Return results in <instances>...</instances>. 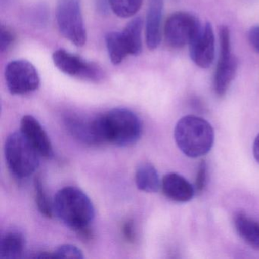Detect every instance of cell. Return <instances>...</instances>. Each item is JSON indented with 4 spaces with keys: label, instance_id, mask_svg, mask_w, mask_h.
<instances>
[{
    "label": "cell",
    "instance_id": "cell-22",
    "mask_svg": "<svg viewBox=\"0 0 259 259\" xmlns=\"http://www.w3.org/2000/svg\"><path fill=\"white\" fill-rule=\"evenodd\" d=\"M16 40L14 33L7 27L1 26L0 29V51L1 53L8 51Z\"/></svg>",
    "mask_w": 259,
    "mask_h": 259
},
{
    "label": "cell",
    "instance_id": "cell-14",
    "mask_svg": "<svg viewBox=\"0 0 259 259\" xmlns=\"http://www.w3.org/2000/svg\"><path fill=\"white\" fill-rule=\"evenodd\" d=\"M163 0H150L146 19V42L148 49H157L161 41Z\"/></svg>",
    "mask_w": 259,
    "mask_h": 259
},
{
    "label": "cell",
    "instance_id": "cell-25",
    "mask_svg": "<svg viewBox=\"0 0 259 259\" xmlns=\"http://www.w3.org/2000/svg\"><path fill=\"white\" fill-rule=\"evenodd\" d=\"M248 40L254 51L259 53V26H254L248 32Z\"/></svg>",
    "mask_w": 259,
    "mask_h": 259
},
{
    "label": "cell",
    "instance_id": "cell-8",
    "mask_svg": "<svg viewBox=\"0 0 259 259\" xmlns=\"http://www.w3.org/2000/svg\"><path fill=\"white\" fill-rule=\"evenodd\" d=\"M5 79L12 95H22L38 89L40 76L34 65L27 60H16L6 66Z\"/></svg>",
    "mask_w": 259,
    "mask_h": 259
},
{
    "label": "cell",
    "instance_id": "cell-12",
    "mask_svg": "<svg viewBox=\"0 0 259 259\" xmlns=\"http://www.w3.org/2000/svg\"><path fill=\"white\" fill-rule=\"evenodd\" d=\"M20 131L32 144L42 157L50 158L54 155L49 136L40 122L34 116L27 115L21 120Z\"/></svg>",
    "mask_w": 259,
    "mask_h": 259
},
{
    "label": "cell",
    "instance_id": "cell-3",
    "mask_svg": "<svg viewBox=\"0 0 259 259\" xmlns=\"http://www.w3.org/2000/svg\"><path fill=\"white\" fill-rule=\"evenodd\" d=\"M174 139L180 151L189 157L205 155L214 142V132L205 119L195 116L181 118L176 125Z\"/></svg>",
    "mask_w": 259,
    "mask_h": 259
},
{
    "label": "cell",
    "instance_id": "cell-19",
    "mask_svg": "<svg viewBox=\"0 0 259 259\" xmlns=\"http://www.w3.org/2000/svg\"><path fill=\"white\" fill-rule=\"evenodd\" d=\"M143 0H109V5L115 15L122 19L131 18L140 10Z\"/></svg>",
    "mask_w": 259,
    "mask_h": 259
},
{
    "label": "cell",
    "instance_id": "cell-15",
    "mask_svg": "<svg viewBox=\"0 0 259 259\" xmlns=\"http://www.w3.org/2000/svg\"><path fill=\"white\" fill-rule=\"evenodd\" d=\"M26 247V239L19 229H10L3 234L0 241V257L3 259L20 258Z\"/></svg>",
    "mask_w": 259,
    "mask_h": 259
},
{
    "label": "cell",
    "instance_id": "cell-26",
    "mask_svg": "<svg viewBox=\"0 0 259 259\" xmlns=\"http://www.w3.org/2000/svg\"><path fill=\"white\" fill-rule=\"evenodd\" d=\"M76 232L80 238L84 242H90L93 239L94 232L92 229L91 228L90 226L80 229V230H77Z\"/></svg>",
    "mask_w": 259,
    "mask_h": 259
},
{
    "label": "cell",
    "instance_id": "cell-11",
    "mask_svg": "<svg viewBox=\"0 0 259 259\" xmlns=\"http://www.w3.org/2000/svg\"><path fill=\"white\" fill-rule=\"evenodd\" d=\"M191 60L202 69L210 67L214 60L215 37L210 23L201 25L198 32L189 45Z\"/></svg>",
    "mask_w": 259,
    "mask_h": 259
},
{
    "label": "cell",
    "instance_id": "cell-20",
    "mask_svg": "<svg viewBox=\"0 0 259 259\" xmlns=\"http://www.w3.org/2000/svg\"><path fill=\"white\" fill-rule=\"evenodd\" d=\"M35 188L36 203L39 211L46 217L51 218L54 216V205H52L44 188L43 183L40 177H36L34 180Z\"/></svg>",
    "mask_w": 259,
    "mask_h": 259
},
{
    "label": "cell",
    "instance_id": "cell-27",
    "mask_svg": "<svg viewBox=\"0 0 259 259\" xmlns=\"http://www.w3.org/2000/svg\"><path fill=\"white\" fill-rule=\"evenodd\" d=\"M253 155L256 161L259 163V134L256 136L253 144Z\"/></svg>",
    "mask_w": 259,
    "mask_h": 259
},
{
    "label": "cell",
    "instance_id": "cell-17",
    "mask_svg": "<svg viewBox=\"0 0 259 259\" xmlns=\"http://www.w3.org/2000/svg\"><path fill=\"white\" fill-rule=\"evenodd\" d=\"M66 126L72 136L84 143L98 145L99 143L93 120H84L81 118L71 116L66 119Z\"/></svg>",
    "mask_w": 259,
    "mask_h": 259
},
{
    "label": "cell",
    "instance_id": "cell-6",
    "mask_svg": "<svg viewBox=\"0 0 259 259\" xmlns=\"http://www.w3.org/2000/svg\"><path fill=\"white\" fill-rule=\"evenodd\" d=\"M56 16L59 30L63 37L75 46H84L87 34L80 0H58Z\"/></svg>",
    "mask_w": 259,
    "mask_h": 259
},
{
    "label": "cell",
    "instance_id": "cell-1",
    "mask_svg": "<svg viewBox=\"0 0 259 259\" xmlns=\"http://www.w3.org/2000/svg\"><path fill=\"white\" fill-rule=\"evenodd\" d=\"M100 144L109 142L119 147L136 144L142 133L139 116L130 110L115 108L94 119Z\"/></svg>",
    "mask_w": 259,
    "mask_h": 259
},
{
    "label": "cell",
    "instance_id": "cell-9",
    "mask_svg": "<svg viewBox=\"0 0 259 259\" xmlns=\"http://www.w3.org/2000/svg\"><path fill=\"white\" fill-rule=\"evenodd\" d=\"M201 27L193 15L184 12L174 13L165 23V40L171 48L180 49L190 44Z\"/></svg>",
    "mask_w": 259,
    "mask_h": 259
},
{
    "label": "cell",
    "instance_id": "cell-13",
    "mask_svg": "<svg viewBox=\"0 0 259 259\" xmlns=\"http://www.w3.org/2000/svg\"><path fill=\"white\" fill-rule=\"evenodd\" d=\"M161 189L166 198L177 202L190 201L195 191V188L186 178L177 172H169L163 177Z\"/></svg>",
    "mask_w": 259,
    "mask_h": 259
},
{
    "label": "cell",
    "instance_id": "cell-2",
    "mask_svg": "<svg viewBox=\"0 0 259 259\" xmlns=\"http://www.w3.org/2000/svg\"><path fill=\"white\" fill-rule=\"evenodd\" d=\"M54 210L59 219L75 231L91 226L95 210L89 197L74 186L60 189L54 198Z\"/></svg>",
    "mask_w": 259,
    "mask_h": 259
},
{
    "label": "cell",
    "instance_id": "cell-5",
    "mask_svg": "<svg viewBox=\"0 0 259 259\" xmlns=\"http://www.w3.org/2000/svg\"><path fill=\"white\" fill-rule=\"evenodd\" d=\"M143 21L138 17L128 22L123 31L110 32L106 36L109 57L113 65H119L128 55L137 56L142 51Z\"/></svg>",
    "mask_w": 259,
    "mask_h": 259
},
{
    "label": "cell",
    "instance_id": "cell-23",
    "mask_svg": "<svg viewBox=\"0 0 259 259\" xmlns=\"http://www.w3.org/2000/svg\"><path fill=\"white\" fill-rule=\"evenodd\" d=\"M207 166L205 160H201L197 172L195 189L197 192H201L205 188L207 181Z\"/></svg>",
    "mask_w": 259,
    "mask_h": 259
},
{
    "label": "cell",
    "instance_id": "cell-24",
    "mask_svg": "<svg viewBox=\"0 0 259 259\" xmlns=\"http://www.w3.org/2000/svg\"><path fill=\"white\" fill-rule=\"evenodd\" d=\"M122 232H123L124 237L126 239L127 242H131V243L135 242L136 230H135L134 223L133 221L130 220L124 224Z\"/></svg>",
    "mask_w": 259,
    "mask_h": 259
},
{
    "label": "cell",
    "instance_id": "cell-16",
    "mask_svg": "<svg viewBox=\"0 0 259 259\" xmlns=\"http://www.w3.org/2000/svg\"><path fill=\"white\" fill-rule=\"evenodd\" d=\"M235 228L239 236L251 248L259 250V222L244 212L236 213L233 218Z\"/></svg>",
    "mask_w": 259,
    "mask_h": 259
},
{
    "label": "cell",
    "instance_id": "cell-4",
    "mask_svg": "<svg viewBox=\"0 0 259 259\" xmlns=\"http://www.w3.org/2000/svg\"><path fill=\"white\" fill-rule=\"evenodd\" d=\"M4 152L9 168L19 178L29 177L40 165V154L21 131L7 137Z\"/></svg>",
    "mask_w": 259,
    "mask_h": 259
},
{
    "label": "cell",
    "instance_id": "cell-21",
    "mask_svg": "<svg viewBox=\"0 0 259 259\" xmlns=\"http://www.w3.org/2000/svg\"><path fill=\"white\" fill-rule=\"evenodd\" d=\"M54 258H84L82 251L75 245L65 244L56 248L53 252Z\"/></svg>",
    "mask_w": 259,
    "mask_h": 259
},
{
    "label": "cell",
    "instance_id": "cell-10",
    "mask_svg": "<svg viewBox=\"0 0 259 259\" xmlns=\"http://www.w3.org/2000/svg\"><path fill=\"white\" fill-rule=\"evenodd\" d=\"M52 57L57 69L69 76L92 81L102 78V70L99 66L65 50L56 51Z\"/></svg>",
    "mask_w": 259,
    "mask_h": 259
},
{
    "label": "cell",
    "instance_id": "cell-7",
    "mask_svg": "<svg viewBox=\"0 0 259 259\" xmlns=\"http://www.w3.org/2000/svg\"><path fill=\"white\" fill-rule=\"evenodd\" d=\"M220 55L213 77V89L218 96L226 95L238 69V60L231 51L230 32L227 26L219 30Z\"/></svg>",
    "mask_w": 259,
    "mask_h": 259
},
{
    "label": "cell",
    "instance_id": "cell-18",
    "mask_svg": "<svg viewBox=\"0 0 259 259\" xmlns=\"http://www.w3.org/2000/svg\"><path fill=\"white\" fill-rule=\"evenodd\" d=\"M136 184L139 190L148 193H154L161 187L156 168L150 163H142L139 165L135 175Z\"/></svg>",
    "mask_w": 259,
    "mask_h": 259
}]
</instances>
